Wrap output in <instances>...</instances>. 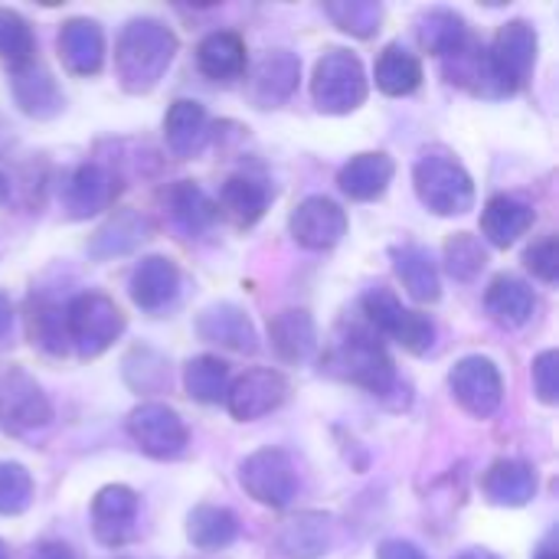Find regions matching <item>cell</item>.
Listing matches in <instances>:
<instances>
[{"label": "cell", "mask_w": 559, "mask_h": 559, "mask_svg": "<svg viewBox=\"0 0 559 559\" xmlns=\"http://www.w3.org/2000/svg\"><path fill=\"white\" fill-rule=\"evenodd\" d=\"M177 56V36L160 20H131L115 46V72L124 92L147 95Z\"/></svg>", "instance_id": "cell-1"}, {"label": "cell", "mask_w": 559, "mask_h": 559, "mask_svg": "<svg viewBox=\"0 0 559 559\" xmlns=\"http://www.w3.org/2000/svg\"><path fill=\"white\" fill-rule=\"evenodd\" d=\"M328 373L373 393V396H386L396 386V367L393 357L386 354V347L367 334V331H350L344 334L331 354H328Z\"/></svg>", "instance_id": "cell-2"}, {"label": "cell", "mask_w": 559, "mask_h": 559, "mask_svg": "<svg viewBox=\"0 0 559 559\" xmlns=\"http://www.w3.org/2000/svg\"><path fill=\"white\" fill-rule=\"evenodd\" d=\"M416 193L436 216H462L475 206L472 174L445 151H426L413 170Z\"/></svg>", "instance_id": "cell-3"}, {"label": "cell", "mask_w": 559, "mask_h": 559, "mask_svg": "<svg viewBox=\"0 0 559 559\" xmlns=\"http://www.w3.org/2000/svg\"><path fill=\"white\" fill-rule=\"evenodd\" d=\"M66 334L82 360H95L124 334V314L108 295L82 292L66 308Z\"/></svg>", "instance_id": "cell-4"}, {"label": "cell", "mask_w": 559, "mask_h": 559, "mask_svg": "<svg viewBox=\"0 0 559 559\" xmlns=\"http://www.w3.org/2000/svg\"><path fill=\"white\" fill-rule=\"evenodd\" d=\"M537 66V29L527 20H511L498 29L491 49L485 52V82L498 95H514L527 85Z\"/></svg>", "instance_id": "cell-5"}, {"label": "cell", "mask_w": 559, "mask_h": 559, "mask_svg": "<svg viewBox=\"0 0 559 559\" xmlns=\"http://www.w3.org/2000/svg\"><path fill=\"white\" fill-rule=\"evenodd\" d=\"M311 98L324 115H350L367 102V72L350 49H328L311 79Z\"/></svg>", "instance_id": "cell-6"}, {"label": "cell", "mask_w": 559, "mask_h": 559, "mask_svg": "<svg viewBox=\"0 0 559 559\" xmlns=\"http://www.w3.org/2000/svg\"><path fill=\"white\" fill-rule=\"evenodd\" d=\"M52 423V403L43 386L16 364L0 367V429L7 436L26 439Z\"/></svg>", "instance_id": "cell-7"}, {"label": "cell", "mask_w": 559, "mask_h": 559, "mask_svg": "<svg viewBox=\"0 0 559 559\" xmlns=\"http://www.w3.org/2000/svg\"><path fill=\"white\" fill-rule=\"evenodd\" d=\"M360 305H364L367 321L380 334L393 337L403 350H409L416 357H423V354L432 350V344H436V324H432V318L403 308V301L390 288H370Z\"/></svg>", "instance_id": "cell-8"}, {"label": "cell", "mask_w": 559, "mask_h": 559, "mask_svg": "<svg viewBox=\"0 0 559 559\" xmlns=\"http://www.w3.org/2000/svg\"><path fill=\"white\" fill-rule=\"evenodd\" d=\"M239 485L242 491L265 504V508H288L298 491V475L292 465V455L282 449H259L239 465Z\"/></svg>", "instance_id": "cell-9"}, {"label": "cell", "mask_w": 559, "mask_h": 559, "mask_svg": "<svg viewBox=\"0 0 559 559\" xmlns=\"http://www.w3.org/2000/svg\"><path fill=\"white\" fill-rule=\"evenodd\" d=\"M128 436L147 459H157V462L180 459L190 442L183 419L164 403H141L128 416Z\"/></svg>", "instance_id": "cell-10"}, {"label": "cell", "mask_w": 559, "mask_h": 559, "mask_svg": "<svg viewBox=\"0 0 559 559\" xmlns=\"http://www.w3.org/2000/svg\"><path fill=\"white\" fill-rule=\"evenodd\" d=\"M452 396L475 419H491L504 400V380L491 357H462L449 373Z\"/></svg>", "instance_id": "cell-11"}, {"label": "cell", "mask_w": 559, "mask_h": 559, "mask_svg": "<svg viewBox=\"0 0 559 559\" xmlns=\"http://www.w3.org/2000/svg\"><path fill=\"white\" fill-rule=\"evenodd\" d=\"M292 386L288 380L278 373V370H269V367H255V370H246L242 377H236L226 390V409L233 419L239 423H255L269 413H275L285 400H288Z\"/></svg>", "instance_id": "cell-12"}, {"label": "cell", "mask_w": 559, "mask_h": 559, "mask_svg": "<svg viewBox=\"0 0 559 559\" xmlns=\"http://www.w3.org/2000/svg\"><path fill=\"white\" fill-rule=\"evenodd\" d=\"M288 229H292L298 246H305L311 252H324V249H334L344 239L347 213L328 197H308L292 210Z\"/></svg>", "instance_id": "cell-13"}, {"label": "cell", "mask_w": 559, "mask_h": 559, "mask_svg": "<svg viewBox=\"0 0 559 559\" xmlns=\"http://www.w3.org/2000/svg\"><path fill=\"white\" fill-rule=\"evenodd\" d=\"M141 501L128 485H105L92 498V531L105 547H124L134 534Z\"/></svg>", "instance_id": "cell-14"}, {"label": "cell", "mask_w": 559, "mask_h": 559, "mask_svg": "<svg viewBox=\"0 0 559 559\" xmlns=\"http://www.w3.org/2000/svg\"><path fill=\"white\" fill-rule=\"evenodd\" d=\"M118 177L102 167V164H82L69 174L66 187H62V206L69 213V219H88L95 213L111 210V203L118 200Z\"/></svg>", "instance_id": "cell-15"}, {"label": "cell", "mask_w": 559, "mask_h": 559, "mask_svg": "<svg viewBox=\"0 0 559 559\" xmlns=\"http://www.w3.org/2000/svg\"><path fill=\"white\" fill-rule=\"evenodd\" d=\"M56 49H59L66 72L72 75L88 79V75H98L105 66V33L95 20H85V16L66 20L59 26Z\"/></svg>", "instance_id": "cell-16"}, {"label": "cell", "mask_w": 559, "mask_h": 559, "mask_svg": "<svg viewBox=\"0 0 559 559\" xmlns=\"http://www.w3.org/2000/svg\"><path fill=\"white\" fill-rule=\"evenodd\" d=\"M334 537H337V524L331 514L305 511L282 524L275 537V550L285 559H321L334 547Z\"/></svg>", "instance_id": "cell-17"}, {"label": "cell", "mask_w": 559, "mask_h": 559, "mask_svg": "<svg viewBox=\"0 0 559 559\" xmlns=\"http://www.w3.org/2000/svg\"><path fill=\"white\" fill-rule=\"evenodd\" d=\"M197 334L206 344H216V347L233 350V354H255L259 350V334H255L249 314L229 301L203 308L197 318Z\"/></svg>", "instance_id": "cell-18"}, {"label": "cell", "mask_w": 559, "mask_h": 559, "mask_svg": "<svg viewBox=\"0 0 559 559\" xmlns=\"http://www.w3.org/2000/svg\"><path fill=\"white\" fill-rule=\"evenodd\" d=\"M180 295V269L167 255H147L131 272V301L141 311H164Z\"/></svg>", "instance_id": "cell-19"}, {"label": "cell", "mask_w": 559, "mask_h": 559, "mask_svg": "<svg viewBox=\"0 0 559 559\" xmlns=\"http://www.w3.org/2000/svg\"><path fill=\"white\" fill-rule=\"evenodd\" d=\"M298 75H301V62L295 52L288 49L265 52L249 75V95L259 108H272L298 88Z\"/></svg>", "instance_id": "cell-20"}, {"label": "cell", "mask_w": 559, "mask_h": 559, "mask_svg": "<svg viewBox=\"0 0 559 559\" xmlns=\"http://www.w3.org/2000/svg\"><path fill=\"white\" fill-rule=\"evenodd\" d=\"M10 92L20 111L29 118H52L62 111V95L56 79L33 59L10 69Z\"/></svg>", "instance_id": "cell-21"}, {"label": "cell", "mask_w": 559, "mask_h": 559, "mask_svg": "<svg viewBox=\"0 0 559 559\" xmlns=\"http://www.w3.org/2000/svg\"><path fill=\"white\" fill-rule=\"evenodd\" d=\"M481 491L491 504L498 508H524L534 501L537 495V472L527 462L518 459H501L495 462L485 478H481Z\"/></svg>", "instance_id": "cell-22"}, {"label": "cell", "mask_w": 559, "mask_h": 559, "mask_svg": "<svg viewBox=\"0 0 559 559\" xmlns=\"http://www.w3.org/2000/svg\"><path fill=\"white\" fill-rule=\"evenodd\" d=\"M393 174H396L393 157H390V154H380V151H370V154L350 157V160L341 167L337 183H341V190H344L350 200L370 203V200H377V197L386 193Z\"/></svg>", "instance_id": "cell-23"}, {"label": "cell", "mask_w": 559, "mask_h": 559, "mask_svg": "<svg viewBox=\"0 0 559 559\" xmlns=\"http://www.w3.org/2000/svg\"><path fill=\"white\" fill-rule=\"evenodd\" d=\"M269 341L278 360L285 364H305L318 350V328L314 318L305 308H288L269 321Z\"/></svg>", "instance_id": "cell-24"}, {"label": "cell", "mask_w": 559, "mask_h": 559, "mask_svg": "<svg viewBox=\"0 0 559 559\" xmlns=\"http://www.w3.org/2000/svg\"><path fill=\"white\" fill-rule=\"evenodd\" d=\"M164 206L170 210L174 223L190 233V236H200L206 233L216 219H219V210H216V200L193 180H177L164 190Z\"/></svg>", "instance_id": "cell-25"}, {"label": "cell", "mask_w": 559, "mask_h": 559, "mask_svg": "<svg viewBox=\"0 0 559 559\" xmlns=\"http://www.w3.org/2000/svg\"><path fill=\"white\" fill-rule=\"evenodd\" d=\"M210 138V118L206 108L200 102L180 98L167 108L164 118V141L170 147V154L177 157H193Z\"/></svg>", "instance_id": "cell-26"}, {"label": "cell", "mask_w": 559, "mask_h": 559, "mask_svg": "<svg viewBox=\"0 0 559 559\" xmlns=\"http://www.w3.org/2000/svg\"><path fill=\"white\" fill-rule=\"evenodd\" d=\"M269 200H272V190L265 180H255L249 174H236L223 183L216 210H223L239 229H249L265 216Z\"/></svg>", "instance_id": "cell-27"}, {"label": "cell", "mask_w": 559, "mask_h": 559, "mask_svg": "<svg viewBox=\"0 0 559 559\" xmlns=\"http://www.w3.org/2000/svg\"><path fill=\"white\" fill-rule=\"evenodd\" d=\"M534 226V210L514 197H491L485 203V213H481V233L485 239L495 246V249H508L514 246L521 236H527V229Z\"/></svg>", "instance_id": "cell-28"}, {"label": "cell", "mask_w": 559, "mask_h": 559, "mask_svg": "<svg viewBox=\"0 0 559 559\" xmlns=\"http://www.w3.org/2000/svg\"><path fill=\"white\" fill-rule=\"evenodd\" d=\"M197 66L213 82H233L246 72V43L233 29H216L197 46Z\"/></svg>", "instance_id": "cell-29"}, {"label": "cell", "mask_w": 559, "mask_h": 559, "mask_svg": "<svg viewBox=\"0 0 559 559\" xmlns=\"http://www.w3.org/2000/svg\"><path fill=\"white\" fill-rule=\"evenodd\" d=\"M393 269H396L403 288L409 292V298H416L419 305H436L442 298L439 269H436L429 249H423V246H396L393 249Z\"/></svg>", "instance_id": "cell-30"}, {"label": "cell", "mask_w": 559, "mask_h": 559, "mask_svg": "<svg viewBox=\"0 0 559 559\" xmlns=\"http://www.w3.org/2000/svg\"><path fill=\"white\" fill-rule=\"evenodd\" d=\"M485 308L501 328H524L534 318V288L514 275H498L485 292Z\"/></svg>", "instance_id": "cell-31"}, {"label": "cell", "mask_w": 559, "mask_h": 559, "mask_svg": "<svg viewBox=\"0 0 559 559\" xmlns=\"http://www.w3.org/2000/svg\"><path fill=\"white\" fill-rule=\"evenodd\" d=\"M26 337L33 347H39L49 357H62L69 350L66 334V308L49 301L46 295L26 298Z\"/></svg>", "instance_id": "cell-32"}, {"label": "cell", "mask_w": 559, "mask_h": 559, "mask_svg": "<svg viewBox=\"0 0 559 559\" xmlns=\"http://www.w3.org/2000/svg\"><path fill=\"white\" fill-rule=\"evenodd\" d=\"M151 226L141 213L134 210H118L88 242V252L95 259H115V255H128L134 252L144 239H147Z\"/></svg>", "instance_id": "cell-33"}, {"label": "cell", "mask_w": 559, "mask_h": 559, "mask_svg": "<svg viewBox=\"0 0 559 559\" xmlns=\"http://www.w3.org/2000/svg\"><path fill=\"white\" fill-rule=\"evenodd\" d=\"M373 79H377V88L383 95L403 98V95H413L423 85V62L403 43H390L377 59Z\"/></svg>", "instance_id": "cell-34"}, {"label": "cell", "mask_w": 559, "mask_h": 559, "mask_svg": "<svg viewBox=\"0 0 559 559\" xmlns=\"http://www.w3.org/2000/svg\"><path fill=\"white\" fill-rule=\"evenodd\" d=\"M419 43L439 59H455L468 49V23L455 10H429L419 20Z\"/></svg>", "instance_id": "cell-35"}, {"label": "cell", "mask_w": 559, "mask_h": 559, "mask_svg": "<svg viewBox=\"0 0 559 559\" xmlns=\"http://www.w3.org/2000/svg\"><path fill=\"white\" fill-rule=\"evenodd\" d=\"M187 537L200 550H226L239 537V518L229 508L200 504L187 518Z\"/></svg>", "instance_id": "cell-36"}, {"label": "cell", "mask_w": 559, "mask_h": 559, "mask_svg": "<svg viewBox=\"0 0 559 559\" xmlns=\"http://www.w3.org/2000/svg\"><path fill=\"white\" fill-rule=\"evenodd\" d=\"M183 386H187V396L203 403V406H216L226 400V390H229V367L219 360V357H193L187 367H183Z\"/></svg>", "instance_id": "cell-37"}, {"label": "cell", "mask_w": 559, "mask_h": 559, "mask_svg": "<svg viewBox=\"0 0 559 559\" xmlns=\"http://www.w3.org/2000/svg\"><path fill=\"white\" fill-rule=\"evenodd\" d=\"M324 13L350 36L370 39L380 23H383V7L373 0H337V3H324Z\"/></svg>", "instance_id": "cell-38"}, {"label": "cell", "mask_w": 559, "mask_h": 559, "mask_svg": "<svg viewBox=\"0 0 559 559\" xmlns=\"http://www.w3.org/2000/svg\"><path fill=\"white\" fill-rule=\"evenodd\" d=\"M445 265H449V275L459 278V282H472L481 275V269L488 265V252L481 246L478 236L472 233H459L445 242Z\"/></svg>", "instance_id": "cell-39"}, {"label": "cell", "mask_w": 559, "mask_h": 559, "mask_svg": "<svg viewBox=\"0 0 559 559\" xmlns=\"http://www.w3.org/2000/svg\"><path fill=\"white\" fill-rule=\"evenodd\" d=\"M33 46H36V39H33L29 23L16 10L0 7V59L10 62V69L23 66L33 59Z\"/></svg>", "instance_id": "cell-40"}, {"label": "cell", "mask_w": 559, "mask_h": 559, "mask_svg": "<svg viewBox=\"0 0 559 559\" xmlns=\"http://www.w3.org/2000/svg\"><path fill=\"white\" fill-rule=\"evenodd\" d=\"M33 501V478L16 462H0V518H16Z\"/></svg>", "instance_id": "cell-41"}, {"label": "cell", "mask_w": 559, "mask_h": 559, "mask_svg": "<svg viewBox=\"0 0 559 559\" xmlns=\"http://www.w3.org/2000/svg\"><path fill=\"white\" fill-rule=\"evenodd\" d=\"M524 262H527V269H531L540 282L554 285V282L559 278L557 236H544V239H537V242L524 252Z\"/></svg>", "instance_id": "cell-42"}, {"label": "cell", "mask_w": 559, "mask_h": 559, "mask_svg": "<svg viewBox=\"0 0 559 559\" xmlns=\"http://www.w3.org/2000/svg\"><path fill=\"white\" fill-rule=\"evenodd\" d=\"M534 393L540 403L554 406L559 400V354L557 350H544L534 360Z\"/></svg>", "instance_id": "cell-43"}, {"label": "cell", "mask_w": 559, "mask_h": 559, "mask_svg": "<svg viewBox=\"0 0 559 559\" xmlns=\"http://www.w3.org/2000/svg\"><path fill=\"white\" fill-rule=\"evenodd\" d=\"M131 357L141 360V367H144V373L131 380V386L138 393H157V390L167 386V367H164V360L154 350H131Z\"/></svg>", "instance_id": "cell-44"}, {"label": "cell", "mask_w": 559, "mask_h": 559, "mask_svg": "<svg viewBox=\"0 0 559 559\" xmlns=\"http://www.w3.org/2000/svg\"><path fill=\"white\" fill-rule=\"evenodd\" d=\"M377 559H429V557H426L416 544H409V540H386V544H380Z\"/></svg>", "instance_id": "cell-45"}, {"label": "cell", "mask_w": 559, "mask_h": 559, "mask_svg": "<svg viewBox=\"0 0 559 559\" xmlns=\"http://www.w3.org/2000/svg\"><path fill=\"white\" fill-rule=\"evenodd\" d=\"M29 559H75V557H72V550H69L66 544H59V540H46V544H39V547L33 550V557Z\"/></svg>", "instance_id": "cell-46"}, {"label": "cell", "mask_w": 559, "mask_h": 559, "mask_svg": "<svg viewBox=\"0 0 559 559\" xmlns=\"http://www.w3.org/2000/svg\"><path fill=\"white\" fill-rule=\"evenodd\" d=\"M10 328H13V305H10V298L0 292V341L10 334Z\"/></svg>", "instance_id": "cell-47"}, {"label": "cell", "mask_w": 559, "mask_h": 559, "mask_svg": "<svg viewBox=\"0 0 559 559\" xmlns=\"http://www.w3.org/2000/svg\"><path fill=\"white\" fill-rule=\"evenodd\" d=\"M455 559H498V557H495L491 550H478V547H475V550H465V554H459Z\"/></svg>", "instance_id": "cell-48"}, {"label": "cell", "mask_w": 559, "mask_h": 559, "mask_svg": "<svg viewBox=\"0 0 559 559\" xmlns=\"http://www.w3.org/2000/svg\"><path fill=\"white\" fill-rule=\"evenodd\" d=\"M534 559H557V547H554V544L547 540V544L540 547V554H537V557H534Z\"/></svg>", "instance_id": "cell-49"}, {"label": "cell", "mask_w": 559, "mask_h": 559, "mask_svg": "<svg viewBox=\"0 0 559 559\" xmlns=\"http://www.w3.org/2000/svg\"><path fill=\"white\" fill-rule=\"evenodd\" d=\"M10 197V180H7V174H0V200H7Z\"/></svg>", "instance_id": "cell-50"}, {"label": "cell", "mask_w": 559, "mask_h": 559, "mask_svg": "<svg viewBox=\"0 0 559 559\" xmlns=\"http://www.w3.org/2000/svg\"><path fill=\"white\" fill-rule=\"evenodd\" d=\"M0 559H10L7 557V544H3V540H0Z\"/></svg>", "instance_id": "cell-51"}]
</instances>
